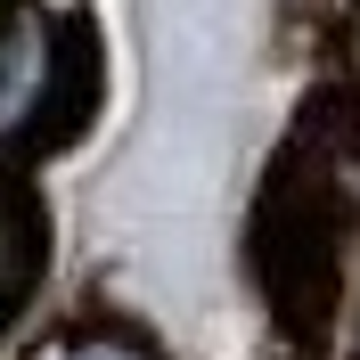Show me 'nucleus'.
Returning <instances> with one entry per match:
<instances>
[{
    "instance_id": "nucleus-1",
    "label": "nucleus",
    "mask_w": 360,
    "mask_h": 360,
    "mask_svg": "<svg viewBox=\"0 0 360 360\" xmlns=\"http://www.w3.org/2000/svg\"><path fill=\"white\" fill-rule=\"evenodd\" d=\"M49 74H58V17L0 8V148H33L41 139Z\"/></svg>"
},
{
    "instance_id": "nucleus-2",
    "label": "nucleus",
    "mask_w": 360,
    "mask_h": 360,
    "mask_svg": "<svg viewBox=\"0 0 360 360\" xmlns=\"http://www.w3.org/2000/svg\"><path fill=\"white\" fill-rule=\"evenodd\" d=\"M33 278H41V205L17 180H0V328L25 311Z\"/></svg>"
},
{
    "instance_id": "nucleus-3",
    "label": "nucleus",
    "mask_w": 360,
    "mask_h": 360,
    "mask_svg": "<svg viewBox=\"0 0 360 360\" xmlns=\"http://www.w3.org/2000/svg\"><path fill=\"white\" fill-rule=\"evenodd\" d=\"M74 360H148V352H131V344H82Z\"/></svg>"
}]
</instances>
